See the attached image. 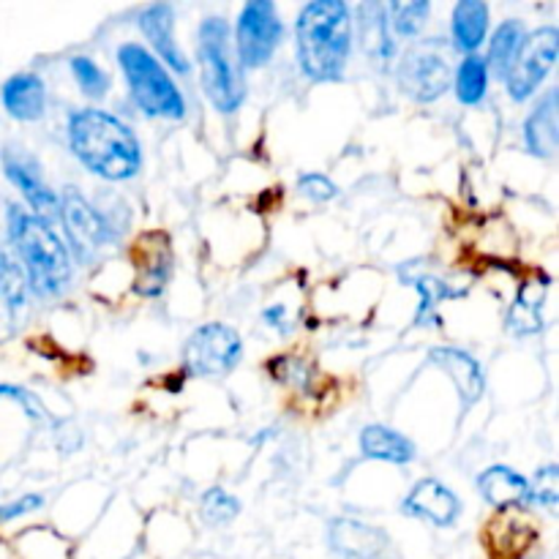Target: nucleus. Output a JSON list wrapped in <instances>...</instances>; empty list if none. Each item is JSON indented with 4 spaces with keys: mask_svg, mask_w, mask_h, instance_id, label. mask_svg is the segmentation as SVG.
<instances>
[{
    "mask_svg": "<svg viewBox=\"0 0 559 559\" xmlns=\"http://www.w3.org/2000/svg\"><path fill=\"white\" fill-rule=\"evenodd\" d=\"M489 33V5L484 0H459L451 14V41L459 52L475 55Z\"/></svg>",
    "mask_w": 559,
    "mask_h": 559,
    "instance_id": "18",
    "label": "nucleus"
},
{
    "mask_svg": "<svg viewBox=\"0 0 559 559\" xmlns=\"http://www.w3.org/2000/svg\"><path fill=\"white\" fill-rule=\"evenodd\" d=\"M58 213L60 222H63L66 238L71 243V251H74V257L82 265L96 260L104 251V246L112 240L107 222L98 216L96 207L74 186H66L63 194L58 197Z\"/></svg>",
    "mask_w": 559,
    "mask_h": 559,
    "instance_id": "8",
    "label": "nucleus"
},
{
    "mask_svg": "<svg viewBox=\"0 0 559 559\" xmlns=\"http://www.w3.org/2000/svg\"><path fill=\"white\" fill-rule=\"evenodd\" d=\"M399 85L413 102H437L451 87V63L440 47H413L399 66Z\"/></svg>",
    "mask_w": 559,
    "mask_h": 559,
    "instance_id": "10",
    "label": "nucleus"
},
{
    "mask_svg": "<svg viewBox=\"0 0 559 559\" xmlns=\"http://www.w3.org/2000/svg\"><path fill=\"white\" fill-rule=\"evenodd\" d=\"M0 98H3L5 112L16 120H38L47 109V87H44L41 76L31 74V71L9 76Z\"/></svg>",
    "mask_w": 559,
    "mask_h": 559,
    "instance_id": "17",
    "label": "nucleus"
},
{
    "mask_svg": "<svg viewBox=\"0 0 559 559\" xmlns=\"http://www.w3.org/2000/svg\"><path fill=\"white\" fill-rule=\"evenodd\" d=\"M118 63L129 82L131 98L147 118H186V102L162 60L142 44H123L118 49Z\"/></svg>",
    "mask_w": 559,
    "mask_h": 559,
    "instance_id": "4",
    "label": "nucleus"
},
{
    "mask_svg": "<svg viewBox=\"0 0 559 559\" xmlns=\"http://www.w3.org/2000/svg\"><path fill=\"white\" fill-rule=\"evenodd\" d=\"M328 544L336 555L347 559H382L391 538L374 524L355 522V519H336L328 530Z\"/></svg>",
    "mask_w": 559,
    "mask_h": 559,
    "instance_id": "13",
    "label": "nucleus"
},
{
    "mask_svg": "<svg viewBox=\"0 0 559 559\" xmlns=\"http://www.w3.org/2000/svg\"><path fill=\"white\" fill-rule=\"evenodd\" d=\"M524 38H527V31H524V25L519 20H506L497 27L489 44V58H486L489 74H495L497 80H506L511 66L516 63Z\"/></svg>",
    "mask_w": 559,
    "mask_h": 559,
    "instance_id": "23",
    "label": "nucleus"
},
{
    "mask_svg": "<svg viewBox=\"0 0 559 559\" xmlns=\"http://www.w3.org/2000/svg\"><path fill=\"white\" fill-rule=\"evenodd\" d=\"M71 74H74V80L80 82V87L85 96L102 98L104 93H107V87H109L107 74H104V71L98 69L91 58H85V55H76V58H71Z\"/></svg>",
    "mask_w": 559,
    "mask_h": 559,
    "instance_id": "29",
    "label": "nucleus"
},
{
    "mask_svg": "<svg viewBox=\"0 0 559 559\" xmlns=\"http://www.w3.org/2000/svg\"><path fill=\"white\" fill-rule=\"evenodd\" d=\"M559 49V31L555 25L538 27L535 33H530L524 38L522 49H519L516 63L508 71V93H511L513 102H527L535 91H538L540 82L549 76V71L555 69Z\"/></svg>",
    "mask_w": 559,
    "mask_h": 559,
    "instance_id": "9",
    "label": "nucleus"
},
{
    "mask_svg": "<svg viewBox=\"0 0 559 559\" xmlns=\"http://www.w3.org/2000/svg\"><path fill=\"white\" fill-rule=\"evenodd\" d=\"M549 284L546 282H524L519 287L516 300L508 309L506 325L516 336H535L544 331V300Z\"/></svg>",
    "mask_w": 559,
    "mask_h": 559,
    "instance_id": "20",
    "label": "nucleus"
},
{
    "mask_svg": "<svg viewBox=\"0 0 559 559\" xmlns=\"http://www.w3.org/2000/svg\"><path fill=\"white\" fill-rule=\"evenodd\" d=\"M360 451L366 459L388 464H409L415 459L413 440H407L399 431L388 429V426H366L360 431Z\"/></svg>",
    "mask_w": 559,
    "mask_h": 559,
    "instance_id": "22",
    "label": "nucleus"
},
{
    "mask_svg": "<svg viewBox=\"0 0 559 559\" xmlns=\"http://www.w3.org/2000/svg\"><path fill=\"white\" fill-rule=\"evenodd\" d=\"M271 374H273V380L287 382V385L306 391V388H309V382H311V377H314V371H311V366L306 364V360L282 355V358L271 360Z\"/></svg>",
    "mask_w": 559,
    "mask_h": 559,
    "instance_id": "30",
    "label": "nucleus"
},
{
    "mask_svg": "<svg viewBox=\"0 0 559 559\" xmlns=\"http://www.w3.org/2000/svg\"><path fill=\"white\" fill-rule=\"evenodd\" d=\"M243 342L238 331L222 322H207L197 328L183 347L186 371L194 377H224L238 366Z\"/></svg>",
    "mask_w": 559,
    "mask_h": 559,
    "instance_id": "6",
    "label": "nucleus"
},
{
    "mask_svg": "<svg viewBox=\"0 0 559 559\" xmlns=\"http://www.w3.org/2000/svg\"><path fill=\"white\" fill-rule=\"evenodd\" d=\"M295 49L304 74L314 82H336L353 49V14L342 0H314L295 22Z\"/></svg>",
    "mask_w": 559,
    "mask_h": 559,
    "instance_id": "1",
    "label": "nucleus"
},
{
    "mask_svg": "<svg viewBox=\"0 0 559 559\" xmlns=\"http://www.w3.org/2000/svg\"><path fill=\"white\" fill-rule=\"evenodd\" d=\"M41 506H44V500L38 495H27L16 502H5V506H0V524L14 522V519H20V516H27V513L38 511Z\"/></svg>",
    "mask_w": 559,
    "mask_h": 559,
    "instance_id": "33",
    "label": "nucleus"
},
{
    "mask_svg": "<svg viewBox=\"0 0 559 559\" xmlns=\"http://www.w3.org/2000/svg\"><path fill=\"white\" fill-rule=\"evenodd\" d=\"M429 360L435 366H440L448 377L456 385L459 396H462L464 407H473L486 391V374L484 366L478 364V358H473L469 353L459 347H435L429 353Z\"/></svg>",
    "mask_w": 559,
    "mask_h": 559,
    "instance_id": "15",
    "label": "nucleus"
},
{
    "mask_svg": "<svg viewBox=\"0 0 559 559\" xmlns=\"http://www.w3.org/2000/svg\"><path fill=\"white\" fill-rule=\"evenodd\" d=\"M486 91H489V69L480 55H467L456 71V96L459 102L475 107L484 102Z\"/></svg>",
    "mask_w": 559,
    "mask_h": 559,
    "instance_id": "24",
    "label": "nucleus"
},
{
    "mask_svg": "<svg viewBox=\"0 0 559 559\" xmlns=\"http://www.w3.org/2000/svg\"><path fill=\"white\" fill-rule=\"evenodd\" d=\"M298 189L314 202H328V200H333V197L338 194L336 183H333L331 178H325V175H320V173H306L304 178L298 180Z\"/></svg>",
    "mask_w": 559,
    "mask_h": 559,
    "instance_id": "32",
    "label": "nucleus"
},
{
    "mask_svg": "<svg viewBox=\"0 0 559 559\" xmlns=\"http://www.w3.org/2000/svg\"><path fill=\"white\" fill-rule=\"evenodd\" d=\"M478 491L497 511H516L530 500V480L506 464H495L480 473Z\"/></svg>",
    "mask_w": 559,
    "mask_h": 559,
    "instance_id": "16",
    "label": "nucleus"
},
{
    "mask_svg": "<svg viewBox=\"0 0 559 559\" xmlns=\"http://www.w3.org/2000/svg\"><path fill=\"white\" fill-rule=\"evenodd\" d=\"M202 87L218 112L229 115L243 104V71L233 58L229 25L222 16H211L200 27Z\"/></svg>",
    "mask_w": 559,
    "mask_h": 559,
    "instance_id": "5",
    "label": "nucleus"
},
{
    "mask_svg": "<svg viewBox=\"0 0 559 559\" xmlns=\"http://www.w3.org/2000/svg\"><path fill=\"white\" fill-rule=\"evenodd\" d=\"M5 262H9V260H5V254H3V251H0V276H3V267H5Z\"/></svg>",
    "mask_w": 559,
    "mask_h": 559,
    "instance_id": "35",
    "label": "nucleus"
},
{
    "mask_svg": "<svg viewBox=\"0 0 559 559\" xmlns=\"http://www.w3.org/2000/svg\"><path fill=\"white\" fill-rule=\"evenodd\" d=\"M169 246L162 243L156 251H151L147 262L142 265L140 278H136V293L145 295V298H156L164 293L169 278Z\"/></svg>",
    "mask_w": 559,
    "mask_h": 559,
    "instance_id": "27",
    "label": "nucleus"
},
{
    "mask_svg": "<svg viewBox=\"0 0 559 559\" xmlns=\"http://www.w3.org/2000/svg\"><path fill=\"white\" fill-rule=\"evenodd\" d=\"M3 169L5 178L20 189V194L27 200V205L33 207V216L44 218V222L58 216V194L49 189L47 180L41 178V169H38V164L33 162L31 156H25L22 151L5 147Z\"/></svg>",
    "mask_w": 559,
    "mask_h": 559,
    "instance_id": "11",
    "label": "nucleus"
},
{
    "mask_svg": "<svg viewBox=\"0 0 559 559\" xmlns=\"http://www.w3.org/2000/svg\"><path fill=\"white\" fill-rule=\"evenodd\" d=\"M538 500L540 506L555 508L559 502V469L555 464H546L535 473L533 486H530V500Z\"/></svg>",
    "mask_w": 559,
    "mask_h": 559,
    "instance_id": "31",
    "label": "nucleus"
},
{
    "mask_svg": "<svg viewBox=\"0 0 559 559\" xmlns=\"http://www.w3.org/2000/svg\"><path fill=\"white\" fill-rule=\"evenodd\" d=\"M71 153L104 180H129L142 167L134 131L104 109H76L69 118Z\"/></svg>",
    "mask_w": 559,
    "mask_h": 559,
    "instance_id": "2",
    "label": "nucleus"
},
{
    "mask_svg": "<svg viewBox=\"0 0 559 559\" xmlns=\"http://www.w3.org/2000/svg\"><path fill=\"white\" fill-rule=\"evenodd\" d=\"M524 142L533 156L551 158L559 145V126H557V91H549L533 109V115L524 123Z\"/></svg>",
    "mask_w": 559,
    "mask_h": 559,
    "instance_id": "19",
    "label": "nucleus"
},
{
    "mask_svg": "<svg viewBox=\"0 0 559 559\" xmlns=\"http://www.w3.org/2000/svg\"><path fill=\"white\" fill-rule=\"evenodd\" d=\"M282 16L271 0H251L243 5L235 25V47H238L240 66L260 69L282 44Z\"/></svg>",
    "mask_w": 559,
    "mask_h": 559,
    "instance_id": "7",
    "label": "nucleus"
},
{
    "mask_svg": "<svg viewBox=\"0 0 559 559\" xmlns=\"http://www.w3.org/2000/svg\"><path fill=\"white\" fill-rule=\"evenodd\" d=\"M0 396H5V399H14V402H20L22 407H25V413H27V418H33V420H44V407L41 404H38V399L33 396V393H27V391H22V388H11V385H0Z\"/></svg>",
    "mask_w": 559,
    "mask_h": 559,
    "instance_id": "34",
    "label": "nucleus"
},
{
    "mask_svg": "<svg viewBox=\"0 0 559 559\" xmlns=\"http://www.w3.org/2000/svg\"><path fill=\"white\" fill-rule=\"evenodd\" d=\"M388 22L393 31L404 38H415L426 27V20L431 14L429 0H413V3H391L385 5Z\"/></svg>",
    "mask_w": 559,
    "mask_h": 559,
    "instance_id": "26",
    "label": "nucleus"
},
{
    "mask_svg": "<svg viewBox=\"0 0 559 559\" xmlns=\"http://www.w3.org/2000/svg\"><path fill=\"white\" fill-rule=\"evenodd\" d=\"M238 500L229 497L224 489H218V486H213V489H207L205 495H202V519H205L207 524L222 527V524L233 522V519L238 516Z\"/></svg>",
    "mask_w": 559,
    "mask_h": 559,
    "instance_id": "28",
    "label": "nucleus"
},
{
    "mask_svg": "<svg viewBox=\"0 0 559 559\" xmlns=\"http://www.w3.org/2000/svg\"><path fill=\"white\" fill-rule=\"evenodd\" d=\"M360 14V44L364 52L369 55L374 63H385L393 58L396 47L391 38V22H388V11L382 3H364L358 9Z\"/></svg>",
    "mask_w": 559,
    "mask_h": 559,
    "instance_id": "21",
    "label": "nucleus"
},
{
    "mask_svg": "<svg viewBox=\"0 0 559 559\" xmlns=\"http://www.w3.org/2000/svg\"><path fill=\"white\" fill-rule=\"evenodd\" d=\"M402 511L407 516L424 519V522L435 524V527H451L459 519L462 502L445 484H440L437 478H426L404 497Z\"/></svg>",
    "mask_w": 559,
    "mask_h": 559,
    "instance_id": "12",
    "label": "nucleus"
},
{
    "mask_svg": "<svg viewBox=\"0 0 559 559\" xmlns=\"http://www.w3.org/2000/svg\"><path fill=\"white\" fill-rule=\"evenodd\" d=\"M140 27L145 33L147 41L156 49L158 60H162L164 69H173L178 74H186L189 71V60H186L183 49L175 41V11L173 5L167 3H153L147 5L140 14Z\"/></svg>",
    "mask_w": 559,
    "mask_h": 559,
    "instance_id": "14",
    "label": "nucleus"
},
{
    "mask_svg": "<svg viewBox=\"0 0 559 559\" xmlns=\"http://www.w3.org/2000/svg\"><path fill=\"white\" fill-rule=\"evenodd\" d=\"M9 235L22 262V276L41 298L63 295L71 282V260L49 222L20 205H9Z\"/></svg>",
    "mask_w": 559,
    "mask_h": 559,
    "instance_id": "3",
    "label": "nucleus"
},
{
    "mask_svg": "<svg viewBox=\"0 0 559 559\" xmlns=\"http://www.w3.org/2000/svg\"><path fill=\"white\" fill-rule=\"evenodd\" d=\"M402 276L404 282H409L420 293V309H418V320L415 322H418V325H424V322H440L435 317L437 304H440L442 298H451V295L456 293H453L442 278L429 276V273H409L402 267Z\"/></svg>",
    "mask_w": 559,
    "mask_h": 559,
    "instance_id": "25",
    "label": "nucleus"
}]
</instances>
